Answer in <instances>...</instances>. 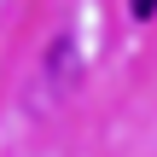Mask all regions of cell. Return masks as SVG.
<instances>
[{"mask_svg": "<svg viewBox=\"0 0 157 157\" xmlns=\"http://www.w3.org/2000/svg\"><path fill=\"white\" fill-rule=\"evenodd\" d=\"M47 76H52L58 87L76 82V47H70V41H52V52H47Z\"/></svg>", "mask_w": 157, "mask_h": 157, "instance_id": "cell-1", "label": "cell"}, {"mask_svg": "<svg viewBox=\"0 0 157 157\" xmlns=\"http://www.w3.org/2000/svg\"><path fill=\"white\" fill-rule=\"evenodd\" d=\"M157 12V0H134V17H151Z\"/></svg>", "mask_w": 157, "mask_h": 157, "instance_id": "cell-2", "label": "cell"}]
</instances>
